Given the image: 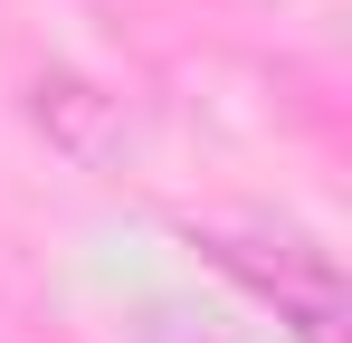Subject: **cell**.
Wrapping results in <instances>:
<instances>
[{"instance_id": "obj_2", "label": "cell", "mask_w": 352, "mask_h": 343, "mask_svg": "<svg viewBox=\"0 0 352 343\" xmlns=\"http://www.w3.org/2000/svg\"><path fill=\"white\" fill-rule=\"evenodd\" d=\"M29 114L58 134L76 163H105V153L124 143V105L105 96V86H86V76H38V86H29Z\"/></svg>"}, {"instance_id": "obj_3", "label": "cell", "mask_w": 352, "mask_h": 343, "mask_svg": "<svg viewBox=\"0 0 352 343\" xmlns=\"http://www.w3.org/2000/svg\"><path fill=\"white\" fill-rule=\"evenodd\" d=\"M153 343H219V334H200V324H181V315H153Z\"/></svg>"}, {"instance_id": "obj_1", "label": "cell", "mask_w": 352, "mask_h": 343, "mask_svg": "<svg viewBox=\"0 0 352 343\" xmlns=\"http://www.w3.org/2000/svg\"><path fill=\"white\" fill-rule=\"evenodd\" d=\"M200 248L229 267L238 286H257L276 305V324H295V343H343V267L333 248L295 238V229H200Z\"/></svg>"}]
</instances>
